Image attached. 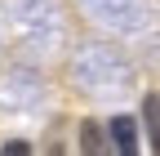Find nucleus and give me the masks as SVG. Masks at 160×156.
<instances>
[{
  "label": "nucleus",
  "mask_w": 160,
  "mask_h": 156,
  "mask_svg": "<svg viewBox=\"0 0 160 156\" xmlns=\"http://www.w3.org/2000/svg\"><path fill=\"white\" fill-rule=\"evenodd\" d=\"M102 129H107L102 121H80V152H93V156L107 152L111 138H102Z\"/></svg>",
  "instance_id": "423d86ee"
},
{
  "label": "nucleus",
  "mask_w": 160,
  "mask_h": 156,
  "mask_svg": "<svg viewBox=\"0 0 160 156\" xmlns=\"http://www.w3.org/2000/svg\"><path fill=\"white\" fill-rule=\"evenodd\" d=\"M85 5V13L93 18L98 27H107V31H120V36H133V31H142L147 27V0H80Z\"/></svg>",
  "instance_id": "7ed1b4c3"
},
{
  "label": "nucleus",
  "mask_w": 160,
  "mask_h": 156,
  "mask_svg": "<svg viewBox=\"0 0 160 156\" xmlns=\"http://www.w3.org/2000/svg\"><path fill=\"white\" fill-rule=\"evenodd\" d=\"M107 138H111V147L120 156H133L138 152V125L129 121V116H111L107 121Z\"/></svg>",
  "instance_id": "39448f33"
},
{
  "label": "nucleus",
  "mask_w": 160,
  "mask_h": 156,
  "mask_svg": "<svg viewBox=\"0 0 160 156\" xmlns=\"http://www.w3.org/2000/svg\"><path fill=\"white\" fill-rule=\"evenodd\" d=\"M71 76H76V85L89 94V98H125V94L133 89V67H129V58L111 49V45H80L76 58H71Z\"/></svg>",
  "instance_id": "f257e3e1"
},
{
  "label": "nucleus",
  "mask_w": 160,
  "mask_h": 156,
  "mask_svg": "<svg viewBox=\"0 0 160 156\" xmlns=\"http://www.w3.org/2000/svg\"><path fill=\"white\" fill-rule=\"evenodd\" d=\"M45 94H49V85L36 67H9L5 81H0V107L5 112H36L45 103Z\"/></svg>",
  "instance_id": "20e7f679"
},
{
  "label": "nucleus",
  "mask_w": 160,
  "mask_h": 156,
  "mask_svg": "<svg viewBox=\"0 0 160 156\" xmlns=\"http://www.w3.org/2000/svg\"><path fill=\"white\" fill-rule=\"evenodd\" d=\"M9 23L22 36L27 49L49 54L62 40V9H58V0H9Z\"/></svg>",
  "instance_id": "f03ea898"
},
{
  "label": "nucleus",
  "mask_w": 160,
  "mask_h": 156,
  "mask_svg": "<svg viewBox=\"0 0 160 156\" xmlns=\"http://www.w3.org/2000/svg\"><path fill=\"white\" fill-rule=\"evenodd\" d=\"M5 152H22V156H27V152H31V143H22V138H9V143H5Z\"/></svg>",
  "instance_id": "6e6552de"
},
{
  "label": "nucleus",
  "mask_w": 160,
  "mask_h": 156,
  "mask_svg": "<svg viewBox=\"0 0 160 156\" xmlns=\"http://www.w3.org/2000/svg\"><path fill=\"white\" fill-rule=\"evenodd\" d=\"M142 121H147V138L160 152V94H147L142 98Z\"/></svg>",
  "instance_id": "0eeeda50"
}]
</instances>
